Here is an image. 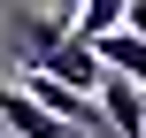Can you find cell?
Instances as JSON below:
<instances>
[{
    "label": "cell",
    "mask_w": 146,
    "mask_h": 138,
    "mask_svg": "<svg viewBox=\"0 0 146 138\" xmlns=\"http://www.w3.org/2000/svg\"><path fill=\"white\" fill-rule=\"evenodd\" d=\"M123 15H131V0H77V38L92 46V38L123 31Z\"/></svg>",
    "instance_id": "obj_5"
},
{
    "label": "cell",
    "mask_w": 146,
    "mask_h": 138,
    "mask_svg": "<svg viewBox=\"0 0 146 138\" xmlns=\"http://www.w3.org/2000/svg\"><path fill=\"white\" fill-rule=\"evenodd\" d=\"M0 131H15V138H69V123H54L23 85H0Z\"/></svg>",
    "instance_id": "obj_3"
},
{
    "label": "cell",
    "mask_w": 146,
    "mask_h": 138,
    "mask_svg": "<svg viewBox=\"0 0 146 138\" xmlns=\"http://www.w3.org/2000/svg\"><path fill=\"white\" fill-rule=\"evenodd\" d=\"M123 31H131V38L146 46V0H131V15H123Z\"/></svg>",
    "instance_id": "obj_6"
},
{
    "label": "cell",
    "mask_w": 146,
    "mask_h": 138,
    "mask_svg": "<svg viewBox=\"0 0 146 138\" xmlns=\"http://www.w3.org/2000/svg\"><path fill=\"white\" fill-rule=\"evenodd\" d=\"M92 54H100V69H108V77H131V85H146V46L131 38V31H108V38H92Z\"/></svg>",
    "instance_id": "obj_4"
},
{
    "label": "cell",
    "mask_w": 146,
    "mask_h": 138,
    "mask_svg": "<svg viewBox=\"0 0 146 138\" xmlns=\"http://www.w3.org/2000/svg\"><path fill=\"white\" fill-rule=\"evenodd\" d=\"M23 46H31V69H46V77H62L69 92H100V54L85 46V38H69L62 23H46V15H31L23 23Z\"/></svg>",
    "instance_id": "obj_1"
},
{
    "label": "cell",
    "mask_w": 146,
    "mask_h": 138,
    "mask_svg": "<svg viewBox=\"0 0 146 138\" xmlns=\"http://www.w3.org/2000/svg\"><path fill=\"white\" fill-rule=\"evenodd\" d=\"M100 123L115 138H146V85H131V77H100Z\"/></svg>",
    "instance_id": "obj_2"
}]
</instances>
